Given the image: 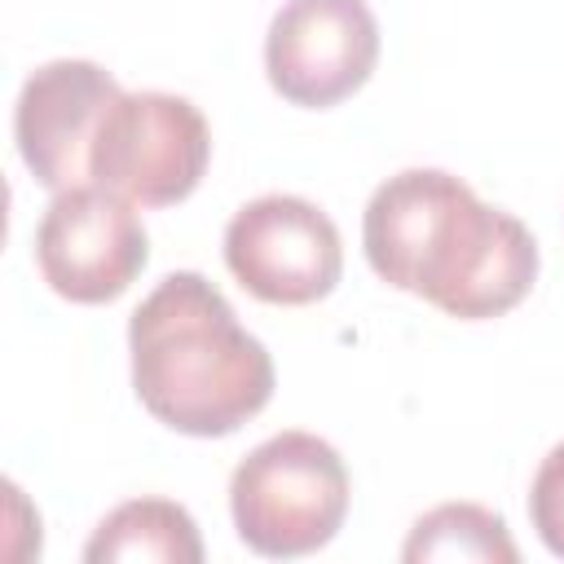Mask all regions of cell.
<instances>
[{
  "label": "cell",
  "mask_w": 564,
  "mask_h": 564,
  "mask_svg": "<svg viewBox=\"0 0 564 564\" xmlns=\"http://www.w3.org/2000/svg\"><path fill=\"white\" fill-rule=\"evenodd\" d=\"M88 564L119 560H159V564H198L203 538L194 516L172 498H132L119 502L84 546Z\"/></svg>",
  "instance_id": "9"
},
{
  "label": "cell",
  "mask_w": 564,
  "mask_h": 564,
  "mask_svg": "<svg viewBox=\"0 0 564 564\" xmlns=\"http://www.w3.org/2000/svg\"><path fill=\"white\" fill-rule=\"evenodd\" d=\"M123 88L115 75L84 57H57L26 75L18 106H13V141L26 172L44 189L84 185L88 154L101 128V115Z\"/></svg>",
  "instance_id": "8"
},
{
  "label": "cell",
  "mask_w": 564,
  "mask_h": 564,
  "mask_svg": "<svg viewBox=\"0 0 564 564\" xmlns=\"http://www.w3.org/2000/svg\"><path fill=\"white\" fill-rule=\"evenodd\" d=\"M150 260V238L137 207L106 185L57 189L35 229V264L70 304L119 300Z\"/></svg>",
  "instance_id": "5"
},
{
  "label": "cell",
  "mask_w": 564,
  "mask_h": 564,
  "mask_svg": "<svg viewBox=\"0 0 564 564\" xmlns=\"http://www.w3.org/2000/svg\"><path fill=\"white\" fill-rule=\"evenodd\" d=\"M529 520L551 555L564 560V441L538 463L529 485Z\"/></svg>",
  "instance_id": "11"
},
{
  "label": "cell",
  "mask_w": 564,
  "mask_h": 564,
  "mask_svg": "<svg viewBox=\"0 0 564 564\" xmlns=\"http://www.w3.org/2000/svg\"><path fill=\"white\" fill-rule=\"evenodd\" d=\"M212 132L203 110L176 93H119L101 115L88 172L97 185L141 207L189 198L207 172Z\"/></svg>",
  "instance_id": "4"
},
{
  "label": "cell",
  "mask_w": 564,
  "mask_h": 564,
  "mask_svg": "<svg viewBox=\"0 0 564 564\" xmlns=\"http://www.w3.org/2000/svg\"><path fill=\"white\" fill-rule=\"evenodd\" d=\"M379 62L366 0H286L264 35V75L291 106L326 110L352 97Z\"/></svg>",
  "instance_id": "7"
},
{
  "label": "cell",
  "mask_w": 564,
  "mask_h": 564,
  "mask_svg": "<svg viewBox=\"0 0 564 564\" xmlns=\"http://www.w3.org/2000/svg\"><path fill=\"white\" fill-rule=\"evenodd\" d=\"M401 560H480V564H516L520 551L498 511L480 502H441L423 511L401 546Z\"/></svg>",
  "instance_id": "10"
},
{
  "label": "cell",
  "mask_w": 564,
  "mask_h": 564,
  "mask_svg": "<svg viewBox=\"0 0 564 564\" xmlns=\"http://www.w3.org/2000/svg\"><path fill=\"white\" fill-rule=\"evenodd\" d=\"M137 401L172 432L229 436L273 397L269 348L194 269L167 273L128 317Z\"/></svg>",
  "instance_id": "2"
},
{
  "label": "cell",
  "mask_w": 564,
  "mask_h": 564,
  "mask_svg": "<svg viewBox=\"0 0 564 564\" xmlns=\"http://www.w3.org/2000/svg\"><path fill=\"white\" fill-rule=\"evenodd\" d=\"M225 264L264 304H317L344 273L335 220L295 194H260L225 225Z\"/></svg>",
  "instance_id": "6"
},
{
  "label": "cell",
  "mask_w": 564,
  "mask_h": 564,
  "mask_svg": "<svg viewBox=\"0 0 564 564\" xmlns=\"http://www.w3.org/2000/svg\"><path fill=\"white\" fill-rule=\"evenodd\" d=\"M348 498L352 485L339 449L300 427L260 441L229 476L234 529L269 560L322 551L339 533Z\"/></svg>",
  "instance_id": "3"
},
{
  "label": "cell",
  "mask_w": 564,
  "mask_h": 564,
  "mask_svg": "<svg viewBox=\"0 0 564 564\" xmlns=\"http://www.w3.org/2000/svg\"><path fill=\"white\" fill-rule=\"evenodd\" d=\"M370 269L458 322H485L516 308L538 278L533 234L502 207L441 167L388 176L361 216Z\"/></svg>",
  "instance_id": "1"
}]
</instances>
